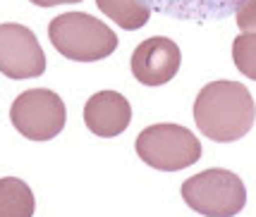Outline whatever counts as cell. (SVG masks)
Returning <instances> with one entry per match:
<instances>
[{"mask_svg": "<svg viewBox=\"0 0 256 217\" xmlns=\"http://www.w3.org/2000/svg\"><path fill=\"white\" fill-rule=\"evenodd\" d=\"M256 120V103L240 81H211L194 100V122L216 143H232L246 136Z\"/></svg>", "mask_w": 256, "mask_h": 217, "instance_id": "6da1fadb", "label": "cell"}, {"mask_svg": "<svg viewBox=\"0 0 256 217\" xmlns=\"http://www.w3.org/2000/svg\"><path fill=\"white\" fill-rule=\"evenodd\" d=\"M48 38L60 55L74 62H98L115 53L118 36L86 12H65L48 24Z\"/></svg>", "mask_w": 256, "mask_h": 217, "instance_id": "7a4b0ae2", "label": "cell"}, {"mask_svg": "<svg viewBox=\"0 0 256 217\" xmlns=\"http://www.w3.org/2000/svg\"><path fill=\"white\" fill-rule=\"evenodd\" d=\"M184 203L204 217H234L246 206L244 182L230 170H204L182 184Z\"/></svg>", "mask_w": 256, "mask_h": 217, "instance_id": "3957f363", "label": "cell"}, {"mask_svg": "<svg viewBox=\"0 0 256 217\" xmlns=\"http://www.w3.org/2000/svg\"><path fill=\"white\" fill-rule=\"evenodd\" d=\"M136 155L154 170L180 172L201 158V143L187 127L180 124H151L136 136Z\"/></svg>", "mask_w": 256, "mask_h": 217, "instance_id": "277c9868", "label": "cell"}, {"mask_svg": "<svg viewBox=\"0 0 256 217\" xmlns=\"http://www.w3.org/2000/svg\"><path fill=\"white\" fill-rule=\"evenodd\" d=\"M10 120L29 141H50L65 129L67 110L58 93L48 88H29L14 98Z\"/></svg>", "mask_w": 256, "mask_h": 217, "instance_id": "5b68a950", "label": "cell"}, {"mask_svg": "<svg viewBox=\"0 0 256 217\" xmlns=\"http://www.w3.org/2000/svg\"><path fill=\"white\" fill-rule=\"evenodd\" d=\"M0 72L8 79H34L46 72L36 33L24 24H0Z\"/></svg>", "mask_w": 256, "mask_h": 217, "instance_id": "8992f818", "label": "cell"}, {"mask_svg": "<svg viewBox=\"0 0 256 217\" xmlns=\"http://www.w3.org/2000/svg\"><path fill=\"white\" fill-rule=\"evenodd\" d=\"M182 53L168 36H151L134 48L132 74L144 86H163L180 72Z\"/></svg>", "mask_w": 256, "mask_h": 217, "instance_id": "52a82bcc", "label": "cell"}, {"mask_svg": "<svg viewBox=\"0 0 256 217\" xmlns=\"http://www.w3.org/2000/svg\"><path fill=\"white\" fill-rule=\"evenodd\" d=\"M132 122V105L118 91H98L84 105V124L100 139L120 136Z\"/></svg>", "mask_w": 256, "mask_h": 217, "instance_id": "ba28073f", "label": "cell"}, {"mask_svg": "<svg viewBox=\"0 0 256 217\" xmlns=\"http://www.w3.org/2000/svg\"><path fill=\"white\" fill-rule=\"evenodd\" d=\"M151 12L182 22H218L240 10L244 0H144Z\"/></svg>", "mask_w": 256, "mask_h": 217, "instance_id": "9c48e42d", "label": "cell"}, {"mask_svg": "<svg viewBox=\"0 0 256 217\" xmlns=\"http://www.w3.org/2000/svg\"><path fill=\"white\" fill-rule=\"evenodd\" d=\"M36 201L29 184L17 177L0 179V217H34Z\"/></svg>", "mask_w": 256, "mask_h": 217, "instance_id": "30bf717a", "label": "cell"}, {"mask_svg": "<svg viewBox=\"0 0 256 217\" xmlns=\"http://www.w3.org/2000/svg\"><path fill=\"white\" fill-rule=\"evenodd\" d=\"M96 5L106 17H110L127 31L142 29L151 19V10L144 0H96Z\"/></svg>", "mask_w": 256, "mask_h": 217, "instance_id": "8fae6325", "label": "cell"}, {"mask_svg": "<svg viewBox=\"0 0 256 217\" xmlns=\"http://www.w3.org/2000/svg\"><path fill=\"white\" fill-rule=\"evenodd\" d=\"M234 67L256 81V33H240L232 41Z\"/></svg>", "mask_w": 256, "mask_h": 217, "instance_id": "7c38bea8", "label": "cell"}, {"mask_svg": "<svg viewBox=\"0 0 256 217\" xmlns=\"http://www.w3.org/2000/svg\"><path fill=\"white\" fill-rule=\"evenodd\" d=\"M234 14L242 33H256V0H244Z\"/></svg>", "mask_w": 256, "mask_h": 217, "instance_id": "4fadbf2b", "label": "cell"}, {"mask_svg": "<svg viewBox=\"0 0 256 217\" xmlns=\"http://www.w3.org/2000/svg\"><path fill=\"white\" fill-rule=\"evenodd\" d=\"M38 7H53V5H74V2H82V0H29Z\"/></svg>", "mask_w": 256, "mask_h": 217, "instance_id": "5bb4252c", "label": "cell"}]
</instances>
